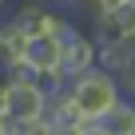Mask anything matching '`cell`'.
<instances>
[{
	"instance_id": "obj_1",
	"label": "cell",
	"mask_w": 135,
	"mask_h": 135,
	"mask_svg": "<svg viewBox=\"0 0 135 135\" xmlns=\"http://www.w3.org/2000/svg\"><path fill=\"white\" fill-rule=\"evenodd\" d=\"M68 99H72L80 123L91 127V123H99V119H103L123 95H119L115 76H107L103 68H91V72H84V76H76V80H68Z\"/></svg>"
},
{
	"instance_id": "obj_2",
	"label": "cell",
	"mask_w": 135,
	"mask_h": 135,
	"mask_svg": "<svg viewBox=\"0 0 135 135\" xmlns=\"http://www.w3.org/2000/svg\"><path fill=\"white\" fill-rule=\"evenodd\" d=\"M44 103H48V95L40 91V84H36L32 72L20 68V72L4 76V111H8L12 123H36V119H44Z\"/></svg>"
},
{
	"instance_id": "obj_3",
	"label": "cell",
	"mask_w": 135,
	"mask_h": 135,
	"mask_svg": "<svg viewBox=\"0 0 135 135\" xmlns=\"http://www.w3.org/2000/svg\"><path fill=\"white\" fill-rule=\"evenodd\" d=\"M95 60H99V48H95L91 32H84L72 20V28L60 36V72H64V80H76V76L91 72Z\"/></svg>"
},
{
	"instance_id": "obj_4",
	"label": "cell",
	"mask_w": 135,
	"mask_h": 135,
	"mask_svg": "<svg viewBox=\"0 0 135 135\" xmlns=\"http://www.w3.org/2000/svg\"><path fill=\"white\" fill-rule=\"evenodd\" d=\"M24 72H32V76L60 72V40H52V36H32V40L24 44Z\"/></svg>"
},
{
	"instance_id": "obj_5",
	"label": "cell",
	"mask_w": 135,
	"mask_h": 135,
	"mask_svg": "<svg viewBox=\"0 0 135 135\" xmlns=\"http://www.w3.org/2000/svg\"><path fill=\"white\" fill-rule=\"evenodd\" d=\"M99 127L107 131V135H135V99H119L103 119H99Z\"/></svg>"
},
{
	"instance_id": "obj_6",
	"label": "cell",
	"mask_w": 135,
	"mask_h": 135,
	"mask_svg": "<svg viewBox=\"0 0 135 135\" xmlns=\"http://www.w3.org/2000/svg\"><path fill=\"white\" fill-rule=\"evenodd\" d=\"M115 84H119V95H127V99H135V48L127 52V60H123V68L115 72Z\"/></svg>"
},
{
	"instance_id": "obj_7",
	"label": "cell",
	"mask_w": 135,
	"mask_h": 135,
	"mask_svg": "<svg viewBox=\"0 0 135 135\" xmlns=\"http://www.w3.org/2000/svg\"><path fill=\"white\" fill-rule=\"evenodd\" d=\"M119 4H123V0H84V4H80V8H84V12H88V20L95 24V20H103L107 12H115Z\"/></svg>"
},
{
	"instance_id": "obj_8",
	"label": "cell",
	"mask_w": 135,
	"mask_h": 135,
	"mask_svg": "<svg viewBox=\"0 0 135 135\" xmlns=\"http://www.w3.org/2000/svg\"><path fill=\"white\" fill-rule=\"evenodd\" d=\"M16 135H56V127L48 119H36V123H16Z\"/></svg>"
},
{
	"instance_id": "obj_9",
	"label": "cell",
	"mask_w": 135,
	"mask_h": 135,
	"mask_svg": "<svg viewBox=\"0 0 135 135\" xmlns=\"http://www.w3.org/2000/svg\"><path fill=\"white\" fill-rule=\"evenodd\" d=\"M8 119V111H4V80H0V123Z\"/></svg>"
},
{
	"instance_id": "obj_10",
	"label": "cell",
	"mask_w": 135,
	"mask_h": 135,
	"mask_svg": "<svg viewBox=\"0 0 135 135\" xmlns=\"http://www.w3.org/2000/svg\"><path fill=\"white\" fill-rule=\"evenodd\" d=\"M84 135H107V131H103L99 123H91V127H84Z\"/></svg>"
},
{
	"instance_id": "obj_11",
	"label": "cell",
	"mask_w": 135,
	"mask_h": 135,
	"mask_svg": "<svg viewBox=\"0 0 135 135\" xmlns=\"http://www.w3.org/2000/svg\"><path fill=\"white\" fill-rule=\"evenodd\" d=\"M4 8H8V0H0V16H4Z\"/></svg>"
},
{
	"instance_id": "obj_12",
	"label": "cell",
	"mask_w": 135,
	"mask_h": 135,
	"mask_svg": "<svg viewBox=\"0 0 135 135\" xmlns=\"http://www.w3.org/2000/svg\"><path fill=\"white\" fill-rule=\"evenodd\" d=\"M0 48H4V28H0Z\"/></svg>"
},
{
	"instance_id": "obj_13",
	"label": "cell",
	"mask_w": 135,
	"mask_h": 135,
	"mask_svg": "<svg viewBox=\"0 0 135 135\" xmlns=\"http://www.w3.org/2000/svg\"><path fill=\"white\" fill-rule=\"evenodd\" d=\"M127 4H135V0H127Z\"/></svg>"
}]
</instances>
